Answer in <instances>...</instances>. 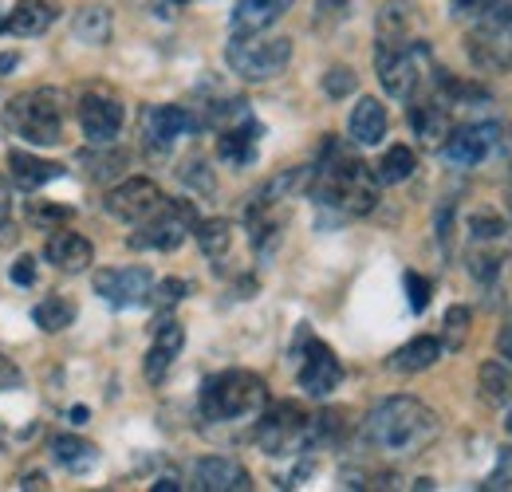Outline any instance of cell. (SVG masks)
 <instances>
[{"mask_svg": "<svg viewBox=\"0 0 512 492\" xmlns=\"http://www.w3.org/2000/svg\"><path fill=\"white\" fill-rule=\"evenodd\" d=\"M438 433H442L438 414H434L426 402L406 398V394L379 402V406L367 414V422H363L367 445H371L375 453H383V457H394V461L418 457L422 449H430V445L438 441Z\"/></svg>", "mask_w": 512, "mask_h": 492, "instance_id": "6da1fadb", "label": "cell"}, {"mask_svg": "<svg viewBox=\"0 0 512 492\" xmlns=\"http://www.w3.org/2000/svg\"><path fill=\"white\" fill-rule=\"evenodd\" d=\"M308 189L320 205H331L343 217H363L379 205V178L367 162H359L355 154H347L339 142L323 146L320 166H312Z\"/></svg>", "mask_w": 512, "mask_h": 492, "instance_id": "7a4b0ae2", "label": "cell"}, {"mask_svg": "<svg viewBox=\"0 0 512 492\" xmlns=\"http://www.w3.org/2000/svg\"><path fill=\"white\" fill-rule=\"evenodd\" d=\"M268 406V386L253 370H225L205 378L201 386V414L205 422H245Z\"/></svg>", "mask_w": 512, "mask_h": 492, "instance_id": "3957f363", "label": "cell"}, {"mask_svg": "<svg viewBox=\"0 0 512 492\" xmlns=\"http://www.w3.org/2000/svg\"><path fill=\"white\" fill-rule=\"evenodd\" d=\"M426 63H430V48L422 40H383L375 48V67H379V83L390 99L410 103L426 79Z\"/></svg>", "mask_w": 512, "mask_h": 492, "instance_id": "277c9868", "label": "cell"}, {"mask_svg": "<svg viewBox=\"0 0 512 492\" xmlns=\"http://www.w3.org/2000/svg\"><path fill=\"white\" fill-rule=\"evenodd\" d=\"M8 126L32 146L64 142V99H60V91L36 87V91L16 95L12 107H8Z\"/></svg>", "mask_w": 512, "mask_h": 492, "instance_id": "5b68a950", "label": "cell"}, {"mask_svg": "<svg viewBox=\"0 0 512 492\" xmlns=\"http://www.w3.org/2000/svg\"><path fill=\"white\" fill-rule=\"evenodd\" d=\"M225 63L245 83H268L292 63V40L288 36H260V32L233 36L225 48Z\"/></svg>", "mask_w": 512, "mask_h": 492, "instance_id": "8992f818", "label": "cell"}, {"mask_svg": "<svg viewBox=\"0 0 512 492\" xmlns=\"http://www.w3.org/2000/svg\"><path fill=\"white\" fill-rule=\"evenodd\" d=\"M509 221L493 209H477L469 213V252H465V268L473 272V280L493 284L501 276V260L509 248Z\"/></svg>", "mask_w": 512, "mask_h": 492, "instance_id": "52a82bcc", "label": "cell"}, {"mask_svg": "<svg viewBox=\"0 0 512 492\" xmlns=\"http://www.w3.org/2000/svg\"><path fill=\"white\" fill-rule=\"evenodd\" d=\"M256 445L268 457H292L312 441V418L296 402H276L256 414Z\"/></svg>", "mask_w": 512, "mask_h": 492, "instance_id": "ba28073f", "label": "cell"}, {"mask_svg": "<svg viewBox=\"0 0 512 492\" xmlns=\"http://www.w3.org/2000/svg\"><path fill=\"white\" fill-rule=\"evenodd\" d=\"M197 225L190 201H162L146 221H138V237H130V248H154V252H174Z\"/></svg>", "mask_w": 512, "mask_h": 492, "instance_id": "9c48e42d", "label": "cell"}, {"mask_svg": "<svg viewBox=\"0 0 512 492\" xmlns=\"http://www.w3.org/2000/svg\"><path fill=\"white\" fill-rule=\"evenodd\" d=\"M501 142V126L493 123H469L449 130L446 142H442V158H446L453 170H473L481 166Z\"/></svg>", "mask_w": 512, "mask_h": 492, "instance_id": "30bf717a", "label": "cell"}, {"mask_svg": "<svg viewBox=\"0 0 512 492\" xmlns=\"http://www.w3.org/2000/svg\"><path fill=\"white\" fill-rule=\"evenodd\" d=\"M150 288H154V272L150 268H107V272H95V292L111 304V308H138L150 300Z\"/></svg>", "mask_w": 512, "mask_h": 492, "instance_id": "8fae6325", "label": "cell"}, {"mask_svg": "<svg viewBox=\"0 0 512 492\" xmlns=\"http://www.w3.org/2000/svg\"><path fill=\"white\" fill-rule=\"evenodd\" d=\"M162 201H166L162 189L150 182V178H127V182H119L111 193H107L103 205H107V213H111L115 221L138 225V221H146Z\"/></svg>", "mask_w": 512, "mask_h": 492, "instance_id": "7c38bea8", "label": "cell"}, {"mask_svg": "<svg viewBox=\"0 0 512 492\" xmlns=\"http://www.w3.org/2000/svg\"><path fill=\"white\" fill-rule=\"evenodd\" d=\"M343 382V367L335 359V351L320 343V339H308L304 347V359H300V390L308 398H331Z\"/></svg>", "mask_w": 512, "mask_h": 492, "instance_id": "4fadbf2b", "label": "cell"}, {"mask_svg": "<svg viewBox=\"0 0 512 492\" xmlns=\"http://www.w3.org/2000/svg\"><path fill=\"white\" fill-rule=\"evenodd\" d=\"M123 119H127L123 103L103 95V91H91V95L79 99V126L95 146H111L123 130Z\"/></svg>", "mask_w": 512, "mask_h": 492, "instance_id": "5bb4252c", "label": "cell"}, {"mask_svg": "<svg viewBox=\"0 0 512 492\" xmlns=\"http://www.w3.org/2000/svg\"><path fill=\"white\" fill-rule=\"evenodd\" d=\"M190 111H182V107H170V103H154V107H146L142 111V142L154 150V154H166V150H174L178 146V138H186L190 134Z\"/></svg>", "mask_w": 512, "mask_h": 492, "instance_id": "9a60e30c", "label": "cell"}, {"mask_svg": "<svg viewBox=\"0 0 512 492\" xmlns=\"http://www.w3.org/2000/svg\"><path fill=\"white\" fill-rule=\"evenodd\" d=\"M193 489L201 492H249L253 477L233 457H205L193 465Z\"/></svg>", "mask_w": 512, "mask_h": 492, "instance_id": "2e32d148", "label": "cell"}, {"mask_svg": "<svg viewBox=\"0 0 512 492\" xmlns=\"http://www.w3.org/2000/svg\"><path fill=\"white\" fill-rule=\"evenodd\" d=\"M182 347H186V327L178 319H162L154 327V343L146 351V378L150 382H162L166 370L174 367V359L182 355Z\"/></svg>", "mask_w": 512, "mask_h": 492, "instance_id": "e0dca14e", "label": "cell"}, {"mask_svg": "<svg viewBox=\"0 0 512 492\" xmlns=\"http://www.w3.org/2000/svg\"><path fill=\"white\" fill-rule=\"evenodd\" d=\"M52 237L44 241V260L56 264L60 272H83L91 268L95 260V248L83 233H71V229H48Z\"/></svg>", "mask_w": 512, "mask_h": 492, "instance_id": "ac0fdd59", "label": "cell"}, {"mask_svg": "<svg viewBox=\"0 0 512 492\" xmlns=\"http://www.w3.org/2000/svg\"><path fill=\"white\" fill-rule=\"evenodd\" d=\"M410 126H414V134H418V142L422 146H442L446 142V134L453 130L449 123V107L434 95V99H418L414 95V107H410Z\"/></svg>", "mask_w": 512, "mask_h": 492, "instance_id": "d6986e66", "label": "cell"}, {"mask_svg": "<svg viewBox=\"0 0 512 492\" xmlns=\"http://www.w3.org/2000/svg\"><path fill=\"white\" fill-rule=\"evenodd\" d=\"M390 130V115L379 99H359L351 119H347V134L355 146H379Z\"/></svg>", "mask_w": 512, "mask_h": 492, "instance_id": "ffe728a7", "label": "cell"}, {"mask_svg": "<svg viewBox=\"0 0 512 492\" xmlns=\"http://www.w3.org/2000/svg\"><path fill=\"white\" fill-rule=\"evenodd\" d=\"M465 52H469V60L477 63L481 71H509L512 67V44L509 36H501V32L473 28L469 40H465Z\"/></svg>", "mask_w": 512, "mask_h": 492, "instance_id": "44dd1931", "label": "cell"}, {"mask_svg": "<svg viewBox=\"0 0 512 492\" xmlns=\"http://www.w3.org/2000/svg\"><path fill=\"white\" fill-rule=\"evenodd\" d=\"M288 8H292V0H237V8H233V36L272 28Z\"/></svg>", "mask_w": 512, "mask_h": 492, "instance_id": "7402d4cb", "label": "cell"}, {"mask_svg": "<svg viewBox=\"0 0 512 492\" xmlns=\"http://www.w3.org/2000/svg\"><path fill=\"white\" fill-rule=\"evenodd\" d=\"M56 20V8L48 0H16V8L4 16V32L8 36H40L48 32Z\"/></svg>", "mask_w": 512, "mask_h": 492, "instance_id": "603a6c76", "label": "cell"}, {"mask_svg": "<svg viewBox=\"0 0 512 492\" xmlns=\"http://www.w3.org/2000/svg\"><path fill=\"white\" fill-rule=\"evenodd\" d=\"M256 134H260V126H256L253 119H241V123L225 126L221 138H217L221 162H229V166H249L256 158Z\"/></svg>", "mask_w": 512, "mask_h": 492, "instance_id": "cb8c5ba5", "label": "cell"}, {"mask_svg": "<svg viewBox=\"0 0 512 492\" xmlns=\"http://www.w3.org/2000/svg\"><path fill=\"white\" fill-rule=\"evenodd\" d=\"M442 339H434V335H418V339H410L406 347H398L394 355H390V370H398V374H418V370H430L438 359H442Z\"/></svg>", "mask_w": 512, "mask_h": 492, "instance_id": "d4e9b609", "label": "cell"}, {"mask_svg": "<svg viewBox=\"0 0 512 492\" xmlns=\"http://www.w3.org/2000/svg\"><path fill=\"white\" fill-rule=\"evenodd\" d=\"M111 32H115V20H111V12L103 4H87L71 20V36L79 44H87V48H103L111 40Z\"/></svg>", "mask_w": 512, "mask_h": 492, "instance_id": "484cf974", "label": "cell"}, {"mask_svg": "<svg viewBox=\"0 0 512 492\" xmlns=\"http://www.w3.org/2000/svg\"><path fill=\"white\" fill-rule=\"evenodd\" d=\"M8 170H12V182L20 189H40V185H48L52 178L64 174V166H56L48 158H36V154H24V150H12Z\"/></svg>", "mask_w": 512, "mask_h": 492, "instance_id": "4316f807", "label": "cell"}, {"mask_svg": "<svg viewBox=\"0 0 512 492\" xmlns=\"http://www.w3.org/2000/svg\"><path fill=\"white\" fill-rule=\"evenodd\" d=\"M477 382H481V398H485L489 406L509 410L512 406V367L505 363V359H489V363H481Z\"/></svg>", "mask_w": 512, "mask_h": 492, "instance_id": "83f0119b", "label": "cell"}, {"mask_svg": "<svg viewBox=\"0 0 512 492\" xmlns=\"http://www.w3.org/2000/svg\"><path fill=\"white\" fill-rule=\"evenodd\" d=\"M52 457L64 465L67 473H87V469L99 461V449H95L91 441L75 437V433H64V437L52 441Z\"/></svg>", "mask_w": 512, "mask_h": 492, "instance_id": "f1b7e54d", "label": "cell"}, {"mask_svg": "<svg viewBox=\"0 0 512 492\" xmlns=\"http://www.w3.org/2000/svg\"><path fill=\"white\" fill-rule=\"evenodd\" d=\"M414 170H418V158H414V150L410 146H390L383 158H379V166H375V178L379 185H402L414 178Z\"/></svg>", "mask_w": 512, "mask_h": 492, "instance_id": "f546056e", "label": "cell"}, {"mask_svg": "<svg viewBox=\"0 0 512 492\" xmlns=\"http://www.w3.org/2000/svg\"><path fill=\"white\" fill-rule=\"evenodd\" d=\"M193 237H197V245H201V252H205L209 260H225L229 248H233V225H229L225 217L197 221V225H193Z\"/></svg>", "mask_w": 512, "mask_h": 492, "instance_id": "4dcf8cb0", "label": "cell"}, {"mask_svg": "<svg viewBox=\"0 0 512 492\" xmlns=\"http://www.w3.org/2000/svg\"><path fill=\"white\" fill-rule=\"evenodd\" d=\"M32 319H36L40 331H64V327H71V319H75V308L67 304L64 296H48L44 304H36Z\"/></svg>", "mask_w": 512, "mask_h": 492, "instance_id": "1f68e13d", "label": "cell"}, {"mask_svg": "<svg viewBox=\"0 0 512 492\" xmlns=\"http://www.w3.org/2000/svg\"><path fill=\"white\" fill-rule=\"evenodd\" d=\"M469 308H461V304H453L446 311V323H442V347L449 351H461L465 347V339H469Z\"/></svg>", "mask_w": 512, "mask_h": 492, "instance_id": "d6a6232c", "label": "cell"}, {"mask_svg": "<svg viewBox=\"0 0 512 492\" xmlns=\"http://www.w3.org/2000/svg\"><path fill=\"white\" fill-rule=\"evenodd\" d=\"M485 492H512V445H505L501 453H497V465H493V473L485 477Z\"/></svg>", "mask_w": 512, "mask_h": 492, "instance_id": "836d02e7", "label": "cell"}, {"mask_svg": "<svg viewBox=\"0 0 512 492\" xmlns=\"http://www.w3.org/2000/svg\"><path fill=\"white\" fill-rule=\"evenodd\" d=\"M355 87H359V79H355L351 67H331V71L323 75V91H327L331 99H347Z\"/></svg>", "mask_w": 512, "mask_h": 492, "instance_id": "e575fe53", "label": "cell"}, {"mask_svg": "<svg viewBox=\"0 0 512 492\" xmlns=\"http://www.w3.org/2000/svg\"><path fill=\"white\" fill-rule=\"evenodd\" d=\"M186 292H190V284H186V280H162V284H154V288H150V296H154V304H158V308H174V304H182V300H186Z\"/></svg>", "mask_w": 512, "mask_h": 492, "instance_id": "d590c367", "label": "cell"}, {"mask_svg": "<svg viewBox=\"0 0 512 492\" xmlns=\"http://www.w3.org/2000/svg\"><path fill=\"white\" fill-rule=\"evenodd\" d=\"M402 284H406L410 308H414V311L430 308V292H434V288H430V280H426V276H418V272H406V276H402Z\"/></svg>", "mask_w": 512, "mask_h": 492, "instance_id": "8d00e7d4", "label": "cell"}, {"mask_svg": "<svg viewBox=\"0 0 512 492\" xmlns=\"http://www.w3.org/2000/svg\"><path fill=\"white\" fill-rule=\"evenodd\" d=\"M95 170H91V178H99V182H107V178H119L123 170H127V154H111V158H87Z\"/></svg>", "mask_w": 512, "mask_h": 492, "instance_id": "74e56055", "label": "cell"}, {"mask_svg": "<svg viewBox=\"0 0 512 492\" xmlns=\"http://www.w3.org/2000/svg\"><path fill=\"white\" fill-rule=\"evenodd\" d=\"M28 213H32V221H36V225H52V221H67V217H71V209H60V205H40V201H36Z\"/></svg>", "mask_w": 512, "mask_h": 492, "instance_id": "f35d334b", "label": "cell"}, {"mask_svg": "<svg viewBox=\"0 0 512 492\" xmlns=\"http://www.w3.org/2000/svg\"><path fill=\"white\" fill-rule=\"evenodd\" d=\"M12 229V193H8V182H0V241L8 237Z\"/></svg>", "mask_w": 512, "mask_h": 492, "instance_id": "ab89813d", "label": "cell"}, {"mask_svg": "<svg viewBox=\"0 0 512 492\" xmlns=\"http://www.w3.org/2000/svg\"><path fill=\"white\" fill-rule=\"evenodd\" d=\"M32 280H36V260L32 256H20L12 264V284H32Z\"/></svg>", "mask_w": 512, "mask_h": 492, "instance_id": "60d3db41", "label": "cell"}, {"mask_svg": "<svg viewBox=\"0 0 512 492\" xmlns=\"http://www.w3.org/2000/svg\"><path fill=\"white\" fill-rule=\"evenodd\" d=\"M497 351H501V359L512 367V311L509 319H505V327H501V335H497Z\"/></svg>", "mask_w": 512, "mask_h": 492, "instance_id": "b9f144b4", "label": "cell"}, {"mask_svg": "<svg viewBox=\"0 0 512 492\" xmlns=\"http://www.w3.org/2000/svg\"><path fill=\"white\" fill-rule=\"evenodd\" d=\"M12 386H20V370L0 355V394H4V390H12Z\"/></svg>", "mask_w": 512, "mask_h": 492, "instance_id": "7bdbcfd3", "label": "cell"}, {"mask_svg": "<svg viewBox=\"0 0 512 492\" xmlns=\"http://www.w3.org/2000/svg\"><path fill=\"white\" fill-rule=\"evenodd\" d=\"M320 12L331 20H343L347 16V0H320Z\"/></svg>", "mask_w": 512, "mask_h": 492, "instance_id": "ee69618b", "label": "cell"}, {"mask_svg": "<svg viewBox=\"0 0 512 492\" xmlns=\"http://www.w3.org/2000/svg\"><path fill=\"white\" fill-rule=\"evenodd\" d=\"M170 489L178 492V489H182V485H178V481H170V477H162V481L154 485V492H170Z\"/></svg>", "mask_w": 512, "mask_h": 492, "instance_id": "f6af8a7d", "label": "cell"}, {"mask_svg": "<svg viewBox=\"0 0 512 492\" xmlns=\"http://www.w3.org/2000/svg\"><path fill=\"white\" fill-rule=\"evenodd\" d=\"M20 489H44V477H36V473H32V477H28Z\"/></svg>", "mask_w": 512, "mask_h": 492, "instance_id": "bcb514c9", "label": "cell"}, {"mask_svg": "<svg viewBox=\"0 0 512 492\" xmlns=\"http://www.w3.org/2000/svg\"><path fill=\"white\" fill-rule=\"evenodd\" d=\"M509 430H512V406H509Z\"/></svg>", "mask_w": 512, "mask_h": 492, "instance_id": "7dc6e473", "label": "cell"}, {"mask_svg": "<svg viewBox=\"0 0 512 492\" xmlns=\"http://www.w3.org/2000/svg\"><path fill=\"white\" fill-rule=\"evenodd\" d=\"M170 4H186V0H170Z\"/></svg>", "mask_w": 512, "mask_h": 492, "instance_id": "c3c4849f", "label": "cell"}, {"mask_svg": "<svg viewBox=\"0 0 512 492\" xmlns=\"http://www.w3.org/2000/svg\"><path fill=\"white\" fill-rule=\"evenodd\" d=\"M509 44H512V28H509Z\"/></svg>", "mask_w": 512, "mask_h": 492, "instance_id": "681fc988", "label": "cell"}]
</instances>
